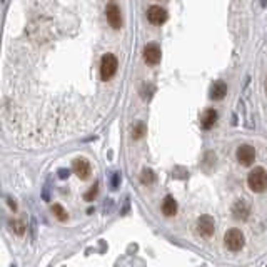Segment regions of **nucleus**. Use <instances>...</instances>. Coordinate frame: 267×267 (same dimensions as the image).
Instances as JSON below:
<instances>
[{"label": "nucleus", "instance_id": "f257e3e1", "mask_svg": "<svg viewBox=\"0 0 267 267\" xmlns=\"http://www.w3.org/2000/svg\"><path fill=\"white\" fill-rule=\"evenodd\" d=\"M247 184H249L250 191L256 192V194H261L267 189V174L262 167H256L247 177Z\"/></svg>", "mask_w": 267, "mask_h": 267}, {"label": "nucleus", "instance_id": "f03ea898", "mask_svg": "<svg viewBox=\"0 0 267 267\" xmlns=\"http://www.w3.org/2000/svg\"><path fill=\"white\" fill-rule=\"evenodd\" d=\"M117 67H119V62L114 54H105L100 60V77L102 80H111V78L115 76Z\"/></svg>", "mask_w": 267, "mask_h": 267}, {"label": "nucleus", "instance_id": "7ed1b4c3", "mask_svg": "<svg viewBox=\"0 0 267 267\" xmlns=\"http://www.w3.org/2000/svg\"><path fill=\"white\" fill-rule=\"evenodd\" d=\"M244 235L239 229H230L229 232L226 234V237H224V242H226V247L229 250H232V252H237V250H241L242 247H244Z\"/></svg>", "mask_w": 267, "mask_h": 267}, {"label": "nucleus", "instance_id": "20e7f679", "mask_svg": "<svg viewBox=\"0 0 267 267\" xmlns=\"http://www.w3.org/2000/svg\"><path fill=\"white\" fill-rule=\"evenodd\" d=\"M107 22L109 25L112 27V29H120L122 27V14H120V9L119 5H117L115 2H111L107 5Z\"/></svg>", "mask_w": 267, "mask_h": 267}, {"label": "nucleus", "instance_id": "39448f33", "mask_svg": "<svg viewBox=\"0 0 267 267\" xmlns=\"http://www.w3.org/2000/svg\"><path fill=\"white\" fill-rule=\"evenodd\" d=\"M147 19L151 23H154V25H162V23H166L167 20V12L166 9H162V7L159 5H152L149 7L147 10Z\"/></svg>", "mask_w": 267, "mask_h": 267}, {"label": "nucleus", "instance_id": "423d86ee", "mask_svg": "<svg viewBox=\"0 0 267 267\" xmlns=\"http://www.w3.org/2000/svg\"><path fill=\"white\" fill-rule=\"evenodd\" d=\"M254 159H256V151H254L252 145L244 144L237 149V160L242 166H250L254 162Z\"/></svg>", "mask_w": 267, "mask_h": 267}, {"label": "nucleus", "instance_id": "0eeeda50", "mask_svg": "<svg viewBox=\"0 0 267 267\" xmlns=\"http://www.w3.org/2000/svg\"><path fill=\"white\" fill-rule=\"evenodd\" d=\"M197 230L202 237H209L214 232V219L209 215H202L197 221Z\"/></svg>", "mask_w": 267, "mask_h": 267}, {"label": "nucleus", "instance_id": "6e6552de", "mask_svg": "<svg viewBox=\"0 0 267 267\" xmlns=\"http://www.w3.org/2000/svg\"><path fill=\"white\" fill-rule=\"evenodd\" d=\"M144 60L147 62L149 65H155L159 64L160 60V49L155 44H149L144 49Z\"/></svg>", "mask_w": 267, "mask_h": 267}, {"label": "nucleus", "instance_id": "1a4fd4ad", "mask_svg": "<svg viewBox=\"0 0 267 267\" xmlns=\"http://www.w3.org/2000/svg\"><path fill=\"white\" fill-rule=\"evenodd\" d=\"M74 171L80 179H89L90 175V164L85 159H77L74 162Z\"/></svg>", "mask_w": 267, "mask_h": 267}, {"label": "nucleus", "instance_id": "9d476101", "mask_svg": "<svg viewBox=\"0 0 267 267\" xmlns=\"http://www.w3.org/2000/svg\"><path fill=\"white\" fill-rule=\"evenodd\" d=\"M202 127L206 129H212L214 127V124H215V120H217V112L214 111V109H209V111H206L204 112V115H202Z\"/></svg>", "mask_w": 267, "mask_h": 267}, {"label": "nucleus", "instance_id": "9b49d317", "mask_svg": "<svg viewBox=\"0 0 267 267\" xmlns=\"http://www.w3.org/2000/svg\"><path fill=\"white\" fill-rule=\"evenodd\" d=\"M226 92H227V85H226V82H222V80H219V82H215L214 84V87H212L210 90V97L214 100H221L224 95H226Z\"/></svg>", "mask_w": 267, "mask_h": 267}, {"label": "nucleus", "instance_id": "f8f14e48", "mask_svg": "<svg viewBox=\"0 0 267 267\" xmlns=\"http://www.w3.org/2000/svg\"><path fill=\"white\" fill-rule=\"evenodd\" d=\"M162 212L169 217H172V215H175V212H177V202H175L172 197H166L162 202Z\"/></svg>", "mask_w": 267, "mask_h": 267}, {"label": "nucleus", "instance_id": "ddd939ff", "mask_svg": "<svg viewBox=\"0 0 267 267\" xmlns=\"http://www.w3.org/2000/svg\"><path fill=\"white\" fill-rule=\"evenodd\" d=\"M247 214H249V207H246L244 202H237L234 206V217L237 219H246Z\"/></svg>", "mask_w": 267, "mask_h": 267}, {"label": "nucleus", "instance_id": "4468645a", "mask_svg": "<svg viewBox=\"0 0 267 267\" xmlns=\"http://www.w3.org/2000/svg\"><path fill=\"white\" fill-rule=\"evenodd\" d=\"M52 212H54V215H56L58 221H62V222H65L67 219H69V215H67V210L60 206V204H54Z\"/></svg>", "mask_w": 267, "mask_h": 267}, {"label": "nucleus", "instance_id": "2eb2a0df", "mask_svg": "<svg viewBox=\"0 0 267 267\" xmlns=\"http://www.w3.org/2000/svg\"><path fill=\"white\" fill-rule=\"evenodd\" d=\"M140 180H142L144 184H151V182H154V174H152V171H144V174H142V177H140Z\"/></svg>", "mask_w": 267, "mask_h": 267}, {"label": "nucleus", "instance_id": "dca6fc26", "mask_svg": "<svg viewBox=\"0 0 267 267\" xmlns=\"http://www.w3.org/2000/svg\"><path fill=\"white\" fill-rule=\"evenodd\" d=\"M14 230H15V234L23 235V232H25V226H23V222H14Z\"/></svg>", "mask_w": 267, "mask_h": 267}, {"label": "nucleus", "instance_id": "f3484780", "mask_svg": "<svg viewBox=\"0 0 267 267\" xmlns=\"http://www.w3.org/2000/svg\"><path fill=\"white\" fill-rule=\"evenodd\" d=\"M97 192H99V186H97V184H94L92 189H90L89 194H85V199H87V200H92L94 197H95Z\"/></svg>", "mask_w": 267, "mask_h": 267}, {"label": "nucleus", "instance_id": "a211bd4d", "mask_svg": "<svg viewBox=\"0 0 267 267\" xmlns=\"http://www.w3.org/2000/svg\"><path fill=\"white\" fill-rule=\"evenodd\" d=\"M142 132H144V125L139 124L135 129H134V139H139V137L142 135Z\"/></svg>", "mask_w": 267, "mask_h": 267}, {"label": "nucleus", "instance_id": "6ab92c4d", "mask_svg": "<svg viewBox=\"0 0 267 267\" xmlns=\"http://www.w3.org/2000/svg\"><path fill=\"white\" fill-rule=\"evenodd\" d=\"M9 206L12 207V210H17V206H15L14 200H12V199H9Z\"/></svg>", "mask_w": 267, "mask_h": 267}, {"label": "nucleus", "instance_id": "aec40b11", "mask_svg": "<svg viewBox=\"0 0 267 267\" xmlns=\"http://www.w3.org/2000/svg\"><path fill=\"white\" fill-rule=\"evenodd\" d=\"M266 89H267V87H266Z\"/></svg>", "mask_w": 267, "mask_h": 267}]
</instances>
